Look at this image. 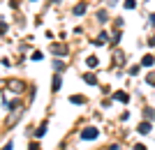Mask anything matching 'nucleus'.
<instances>
[{
  "instance_id": "4468645a",
  "label": "nucleus",
  "mask_w": 155,
  "mask_h": 150,
  "mask_svg": "<svg viewBox=\"0 0 155 150\" xmlns=\"http://www.w3.org/2000/svg\"><path fill=\"white\" fill-rule=\"evenodd\" d=\"M130 74H132V76H137V74H139V65H134V67H130Z\"/></svg>"
},
{
  "instance_id": "20e7f679",
  "label": "nucleus",
  "mask_w": 155,
  "mask_h": 150,
  "mask_svg": "<svg viewBox=\"0 0 155 150\" xmlns=\"http://www.w3.org/2000/svg\"><path fill=\"white\" fill-rule=\"evenodd\" d=\"M114 99H116V102H130V95H125V92H116V95H114Z\"/></svg>"
},
{
  "instance_id": "6ab92c4d",
  "label": "nucleus",
  "mask_w": 155,
  "mask_h": 150,
  "mask_svg": "<svg viewBox=\"0 0 155 150\" xmlns=\"http://www.w3.org/2000/svg\"><path fill=\"white\" fill-rule=\"evenodd\" d=\"M134 150H148V148H146V145H141V143H137V145H134Z\"/></svg>"
},
{
  "instance_id": "2eb2a0df",
  "label": "nucleus",
  "mask_w": 155,
  "mask_h": 150,
  "mask_svg": "<svg viewBox=\"0 0 155 150\" xmlns=\"http://www.w3.org/2000/svg\"><path fill=\"white\" fill-rule=\"evenodd\" d=\"M97 19H100V21L104 23V21H107V12H100V14H97Z\"/></svg>"
},
{
  "instance_id": "a211bd4d",
  "label": "nucleus",
  "mask_w": 155,
  "mask_h": 150,
  "mask_svg": "<svg viewBox=\"0 0 155 150\" xmlns=\"http://www.w3.org/2000/svg\"><path fill=\"white\" fill-rule=\"evenodd\" d=\"M2 150H14V143H12V141H9V143H5V145H2Z\"/></svg>"
},
{
  "instance_id": "aec40b11",
  "label": "nucleus",
  "mask_w": 155,
  "mask_h": 150,
  "mask_svg": "<svg viewBox=\"0 0 155 150\" xmlns=\"http://www.w3.org/2000/svg\"><path fill=\"white\" fill-rule=\"evenodd\" d=\"M30 150H39V145H37V143H32V145H30Z\"/></svg>"
},
{
  "instance_id": "9d476101",
  "label": "nucleus",
  "mask_w": 155,
  "mask_h": 150,
  "mask_svg": "<svg viewBox=\"0 0 155 150\" xmlns=\"http://www.w3.org/2000/svg\"><path fill=\"white\" fill-rule=\"evenodd\" d=\"M74 14H77V16H81V14H86V5H84V2L74 7Z\"/></svg>"
},
{
  "instance_id": "dca6fc26",
  "label": "nucleus",
  "mask_w": 155,
  "mask_h": 150,
  "mask_svg": "<svg viewBox=\"0 0 155 150\" xmlns=\"http://www.w3.org/2000/svg\"><path fill=\"white\" fill-rule=\"evenodd\" d=\"M146 118H148V120H153V118H155V113L150 111V109H146Z\"/></svg>"
},
{
  "instance_id": "412c9836",
  "label": "nucleus",
  "mask_w": 155,
  "mask_h": 150,
  "mask_svg": "<svg viewBox=\"0 0 155 150\" xmlns=\"http://www.w3.org/2000/svg\"><path fill=\"white\" fill-rule=\"evenodd\" d=\"M150 23H153V26H155V14H150Z\"/></svg>"
},
{
  "instance_id": "f03ea898",
  "label": "nucleus",
  "mask_w": 155,
  "mask_h": 150,
  "mask_svg": "<svg viewBox=\"0 0 155 150\" xmlns=\"http://www.w3.org/2000/svg\"><path fill=\"white\" fill-rule=\"evenodd\" d=\"M137 132H139V134H148V132H150V123H148V120H146V123H141L139 127H137Z\"/></svg>"
},
{
  "instance_id": "0eeeda50",
  "label": "nucleus",
  "mask_w": 155,
  "mask_h": 150,
  "mask_svg": "<svg viewBox=\"0 0 155 150\" xmlns=\"http://www.w3.org/2000/svg\"><path fill=\"white\" fill-rule=\"evenodd\" d=\"M97 62H100V60H97L95 56H88V58H86V65L88 67H97Z\"/></svg>"
},
{
  "instance_id": "f8f14e48",
  "label": "nucleus",
  "mask_w": 155,
  "mask_h": 150,
  "mask_svg": "<svg viewBox=\"0 0 155 150\" xmlns=\"http://www.w3.org/2000/svg\"><path fill=\"white\" fill-rule=\"evenodd\" d=\"M134 7H137L134 0H125V9H134Z\"/></svg>"
},
{
  "instance_id": "9b49d317",
  "label": "nucleus",
  "mask_w": 155,
  "mask_h": 150,
  "mask_svg": "<svg viewBox=\"0 0 155 150\" xmlns=\"http://www.w3.org/2000/svg\"><path fill=\"white\" fill-rule=\"evenodd\" d=\"M51 51L53 53H67V49L65 46H51Z\"/></svg>"
},
{
  "instance_id": "1a4fd4ad",
  "label": "nucleus",
  "mask_w": 155,
  "mask_h": 150,
  "mask_svg": "<svg viewBox=\"0 0 155 150\" xmlns=\"http://www.w3.org/2000/svg\"><path fill=\"white\" fill-rule=\"evenodd\" d=\"M44 134H46V123H44V125H39V127H37V132H35V136L39 139V136H44Z\"/></svg>"
},
{
  "instance_id": "4be33fe9",
  "label": "nucleus",
  "mask_w": 155,
  "mask_h": 150,
  "mask_svg": "<svg viewBox=\"0 0 155 150\" xmlns=\"http://www.w3.org/2000/svg\"><path fill=\"white\" fill-rule=\"evenodd\" d=\"M109 150H120V148H118V145H111V148Z\"/></svg>"
},
{
  "instance_id": "39448f33",
  "label": "nucleus",
  "mask_w": 155,
  "mask_h": 150,
  "mask_svg": "<svg viewBox=\"0 0 155 150\" xmlns=\"http://www.w3.org/2000/svg\"><path fill=\"white\" fill-rule=\"evenodd\" d=\"M70 102H72V104H86V97H81V95H72Z\"/></svg>"
},
{
  "instance_id": "f3484780",
  "label": "nucleus",
  "mask_w": 155,
  "mask_h": 150,
  "mask_svg": "<svg viewBox=\"0 0 155 150\" xmlns=\"http://www.w3.org/2000/svg\"><path fill=\"white\" fill-rule=\"evenodd\" d=\"M146 81H148L150 85H155V74H148V78H146Z\"/></svg>"
},
{
  "instance_id": "ddd939ff",
  "label": "nucleus",
  "mask_w": 155,
  "mask_h": 150,
  "mask_svg": "<svg viewBox=\"0 0 155 150\" xmlns=\"http://www.w3.org/2000/svg\"><path fill=\"white\" fill-rule=\"evenodd\" d=\"M9 88H14V90H21V88H23V85H21L19 81H12V83H9Z\"/></svg>"
},
{
  "instance_id": "423d86ee",
  "label": "nucleus",
  "mask_w": 155,
  "mask_h": 150,
  "mask_svg": "<svg viewBox=\"0 0 155 150\" xmlns=\"http://www.w3.org/2000/svg\"><path fill=\"white\" fill-rule=\"evenodd\" d=\"M153 62H155V58H153V56H143V58H141V65H143V67H150Z\"/></svg>"
},
{
  "instance_id": "f257e3e1",
  "label": "nucleus",
  "mask_w": 155,
  "mask_h": 150,
  "mask_svg": "<svg viewBox=\"0 0 155 150\" xmlns=\"http://www.w3.org/2000/svg\"><path fill=\"white\" fill-rule=\"evenodd\" d=\"M97 136H100V129H95V127H86V129H81V139H84V141H95Z\"/></svg>"
},
{
  "instance_id": "6e6552de",
  "label": "nucleus",
  "mask_w": 155,
  "mask_h": 150,
  "mask_svg": "<svg viewBox=\"0 0 155 150\" xmlns=\"http://www.w3.org/2000/svg\"><path fill=\"white\" fill-rule=\"evenodd\" d=\"M84 78H86V83H88V85H95L97 83V76H95V74H86Z\"/></svg>"
},
{
  "instance_id": "7ed1b4c3",
  "label": "nucleus",
  "mask_w": 155,
  "mask_h": 150,
  "mask_svg": "<svg viewBox=\"0 0 155 150\" xmlns=\"http://www.w3.org/2000/svg\"><path fill=\"white\" fill-rule=\"evenodd\" d=\"M60 83H63V76H60V74H56V76H53V92L60 90Z\"/></svg>"
}]
</instances>
